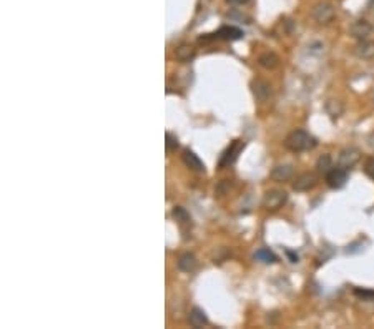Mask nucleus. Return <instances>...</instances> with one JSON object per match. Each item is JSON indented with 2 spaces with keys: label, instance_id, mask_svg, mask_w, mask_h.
<instances>
[{
  "label": "nucleus",
  "instance_id": "obj_22",
  "mask_svg": "<svg viewBox=\"0 0 374 329\" xmlns=\"http://www.w3.org/2000/svg\"><path fill=\"white\" fill-rule=\"evenodd\" d=\"M165 140H166L165 146H166V152H168V153H171L173 150L178 148V138L175 137L173 133H170V131H168V133L165 135Z\"/></svg>",
  "mask_w": 374,
  "mask_h": 329
},
{
  "label": "nucleus",
  "instance_id": "obj_6",
  "mask_svg": "<svg viewBox=\"0 0 374 329\" xmlns=\"http://www.w3.org/2000/svg\"><path fill=\"white\" fill-rule=\"evenodd\" d=\"M361 158V152L354 146H349V148H344L342 152L340 153V158H338V166L344 170H349L353 168L354 165L359 161Z\"/></svg>",
  "mask_w": 374,
  "mask_h": 329
},
{
  "label": "nucleus",
  "instance_id": "obj_15",
  "mask_svg": "<svg viewBox=\"0 0 374 329\" xmlns=\"http://www.w3.org/2000/svg\"><path fill=\"white\" fill-rule=\"evenodd\" d=\"M196 256L193 253H183L180 258H178V268L185 273H192V271L196 269Z\"/></svg>",
  "mask_w": 374,
  "mask_h": 329
},
{
  "label": "nucleus",
  "instance_id": "obj_23",
  "mask_svg": "<svg viewBox=\"0 0 374 329\" xmlns=\"http://www.w3.org/2000/svg\"><path fill=\"white\" fill-rule=\"evenodd\" d=\"M354 294H356L358 298H361V299L364 301H373L374 299V291H366V289H354Z\"/></svg>",
  "mask_w": 374,
  "mask_h": 329
},
{
  "label": "nucleus",
  "instance_id": "obj_4",
  "mask_svg": "<svg viewBox=\"0 0 374 329\" xmlns=\"http://www.w3.org/2000/svg\"><path fill=\"white\" fill-rule=\"evenodd\" d=\"M346 181H348V170L341 168V166L331 168L329 172L326 173V183H328V187L333 189L342 188L346 185Z\"/></svg>",
  "mask_w": 374,
  "mask_h": 329
},
{
  "label": "nucleus",
  "instance_id": "obj_21",
  "mask_svg": "<svg viewBox=\"0 0 374 329\" xmlns=\"http://www.w3.org/2000/svg\"><path fill=\"white\" fill-rule=\"evenodd\" d=\"M316 168H318L319 173H325L326 175V173L333 168V158H331L329 155H323V157H319L318 161H316Z\"/></svg>",
  "mask_w": 374,
  "mask_h": 329
},
{
  "label": "nucleus",
  "instance_id": "obj_24",
  "mask_svg": "<svg viewBox=\"0 0 374 329\" xmlns=\"http://www.w3.org/2000/svg\"><path fill=\"white\" fill-rule=\"evenodd\" d=\"M364 173L371 178V180H374V157L368 158V160L364 161Z\"/></svg>",
  "mask_w": 374,
  "mask_h": 329
},
{
  "label": "nucleus",
  "instance_id": "obj_25",
  "mask_svg": "<svg viewBox=\"0 0 374 329\" xmlns=\"http://www.w3.org/2000/svg\"><path fill=\"white\" fill-rule=\"evenodd\" d=\"M288 256L291 258V263H298V254L291 253V251H288Z\"/></svg>",
  "mask_w": 374,
  "mask_h": 329
},
{
  "label": "nucleus",
  "instance_id": "obj_16",
  "mask_svg": "<svg viewBox=\"0 0 374 329\" xmlns=\"http://www.w3.org/2000/svg\"><path fill=\"white\" fill-rule=\"evenodd\" d=\"M208 317H206L205 311L200 308H193L190 311V324L193 328H203V326H208Z\"/></svg>",
  "mask_w": 374,
  "mask_h": 329
},
{
  "label": "nucleus",
  "instance_id": "obj_14",
  "mask_svg": "<svg viewBox=\"0 0 374 329\" xmlns=\"http://www.w3.org/2000/svg\"><path fill=\"white\" fill-rule=\"evenodd\" d=\"M258 65L266 70H275L279 65V57L275 52H264L258 57Z\"/></svg>",
  "mask_w": 374,
  "mask_h": 329
},
{
  "label": "nucleus",
  "instance_id": "obj_26",
  "mask_svg": "<svg viewBox=\"0 0 374 329\" xmlns=\"http://www.w3.org/2000/svg\"><path fill=\"white\" fill-rule=\"evenodd\" d=\"M228 2H236V3H243V2H246V0H228Z\"/></svg>",
  "mask_w": 374,
  "mask_h": 329
},
{
  "label": "nucleus",
  "instance_id": "obj_5",
  "mask_svg": "<svg viewBox=\"0 0 374 329\" xmlns=\"http://www.w3.org/2000/svg\"><path fill=\"white\" fill-rule=\"evenodd\" d=\"M243 37V30L236 29V27H221L218 32L210 33L208 37H201L200 42H210L215 40V38H223V40H238Z\"/></svg>",
  "mask_w": 374,
  "mask_h": 329
},
{
  "label": "nucleus",
  "instance_id": "obj_8",
  "mask_svg": "<svg viewBox=\"0 0 374 329\" xmlns=\"http://www.w3.org/2000/svg\"><path fill=\"white\" fill-rule=\"evenodd\" d=\"M243 146H244V143L241 141V140H235L231 143V145L228 146L227 150H225V153L221 155V158H220V168H225V166H228V165H231V163H235L236 161V158H238V153L243 150Z\"/></svg>",
  "mask_w": 374,
  "mask_h": 329
},
{
  "label": "nucleus",
  "instance_id": "obj_13",
  "mask_svg": "<svg viewBox=\"0 0 374 329\" xmlns=\"http://www.w3.org/2000/svg\"><path fill=\"white\" fill-rule=\"evenodd\" d=\"M293 175H294V168H293V165H278V166H275L273 168V172H271V178L275 181H288V180H291L293 178Z\"/></svg>",
  "mask_w": 374,
  "mask_h": 329
},
{
  "label": "nucleus",
  "instance_id": "obj_19",
  "mask_svg": "<svg viewBox=\"0 0 374 329\" xmlns=\"http://www.w3.org/2000/svg\"><path fill=\"white\" fill-rule=\"evenodd\" d=\"M255 259H256V261H261V263H266V265H270V263H276V261H278V256H276L273 251L268 250V248H261V250H258L255 253Z\"/></svg>",
  "mask_w": 374,
  "mask_h": 329
},
{
  "label": "nucleus",
  "instance_id": "obj_18",
  "mask_svg": "<svg viewBox=\"0 0 374 329\" xmlns=\"http://www.w3.org/2000/svg\"><path fill=\"white\" fill-rule=\"evenodd\" d=\"M175 57H177V60L186 63V62L193 60L195 50H193V47H190V45H180V47L175 50Z\"/></svg>",
  "mask_w": 374,
  "mask_h": 329
},
{
  "label": "nucleus",
  "instance_id": "obj_20",
  "mask_svg": "<svg viewBox=\"0 0 374 329\" xmlns=\"http://www.w3.org/2000/svg\"><path fill=\"white\" fill-rule=\"evenodd\" d=\"M171 216H173L180 224H192V216H190V213L181 206H175L173 211H171Z\"/></svg>",
  "mask_w": 374,
  "mask_h": 329
},
{
  "label": "nucleus",
  "instance_id": "obj_10",
  "mask_svg": "<svg viewBox=\"0 0 374 329\" xmlns=\"http://www.w3.org/2000/svg\"><path fill=\"white\" fill-rule=\"evenodd\" d=\"M373 33V25L368 20H356L351 25V35L358 40H366Z\"/></svg>",
  "mask_w": 374,
  "mask_h": 329
},
{
  "label": "nucleus",
  "instance_id": "obj_1",
  "mask_svg": "<svg viewBox=\"0 0 374 329\" xmlns=\"http://www.w3.org/2000/svg\"><path fill=\"white\" fill-rule=\"evenodd\" d=\"M318 145V140L309 135L308 131L305 130H294L291 131L290 135L286 137L284 140V146H286L290 152H294V153H301V152H308V150H313L316 148Z\"/></svg>",
  "mask_w": 374,
  "mask_h": 329
},
{
  "label": "nucleus",
  "instance_id": "obj_3",
  "mask_svg": "<svg viewBox=\"0 0 374 329\" xmlns=\"http://www.w3.org/2000/svg\"><path fill=\"white\" fill-rule=\"evenodd\" d=\"M311 17L318 22L319 25H328L334 20L336 12H334V7L329 2H319L313 7L311 10Z\"/></svg>",
  "mask_w": 374,
  "mask_h": 329
},
{
  "label": "nucleus",
  "instance_id": "obj_7",
  "mask_svg": "<svg viewBox=\"0 0 374 329\" xmlns=\"http://www.w3.org/2000/svg\"><path fill=\"white\" fill-rule=\"evenodd\" d=\"M316 183L318 176L313 172H306L296 176V180L293 181V189L294 191H309V189L316 187Z\"/></svg>",
  "mask_w": 374,
  "mask_h": 329
},
{
  "label": "nucleus",
  "instance_id": "obj_9",
  "mask_svg": "<svg viewBox=\"0 0 374 329\" xmlns=\"http://www.w3.org/2000/svg\"><path fill=\"white\" fill-rule=\"evenodd\" d=\"M251 92H253V95H255V98L260 100V102H266L273 94L271 85L268 82H264V80H253Z\"/></svg>",
  "mask_w": 374,
  "mask_h": 329
},
{
  "label": "nucleus",
  "instance_id": "obj_2",
  "mask_svg": "<svg viewBox=\"0 0 374 329\" xmlns=\"http://www.w3.org/2000/svg\"><path fill=\"white\" fill-rule=\"evenodd\" d=\"M286 201H288V193L284 191V189L275 188L264 193L261 203H263V206L266 208L268 211H276L279 210V208H283L284 204H286Z\"/></svg>",
  "mask_w": 374,
  "mask_h": 329
},
{
  "label": "nucleus",
  "instance_id": "obj_12",
  "mask_svg": "<svg viewBox=\"0 0 374 329\" xmlns=\"http://www.w3.org/2000/svg\"><path fill=\"white\" fill-rule=\"evenodd\" d=\"M354 55L363 60L374 59V42L368 40V38H366V40H359V44L354 47Z\"/></svg>",
  "mask_w": 374,
  "mask_h": 329
},
{
  "label": "nucleus",
  "instance_id": "obj_11",
  "mask_svg": "<svg viewBox=\"0 0 374 329\" xmlns=\"http://www.w3.org/2000/svg\"><path fill=\"white\" fill-rule=\"evenodd\" d=\"M183 163H185L186 166H188L190 170H193V172H198V173H203L205 172V163L198 158V155H195L192 150H183Z\"/></svg>",
  "mask_w": 374,
  "mask_h": 329
},
{
  "label": "nucleus",
  "instance_id": "obj_17",
  "mask_svg": "<svg viewBox=\"0 0 374 329\" xmlns=\"http://www.w3.org/2000/svg\"><path fill=\"white\" fill-rule=\"evenodd\" d=\"M325 110L331 118H340L341 115L344 113V105H342V102H340V100L329 98L325 105Z\"/></svg>",
  "mask_w": 374,
  "mask_h": 329
}]
</instances>
